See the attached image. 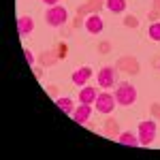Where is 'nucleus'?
<instances>
[{
	"mask_svg": "<svg viewBox=\"0 0 160 160\" xmlns=\"http://www.w3.org/2000/svg\"><path fill=\"white\" fill-rule=\"evenodd\" d=\"M96 98H98V90L94 86H83L79 90V102L92 105V102H96Z\"/></svg>",
	"mask_w": 160,
	"mask_h": 160,
	"instance_id": "nucleus-6",
	"label": "nucleus"
},
{
	"mask_svg": "<svg viewBox=\"0 0 160 160\" xmlns=\"http://www.w3.org/2000/svg\"><path fill=\"white\" fill-rule=\"evenodd\" d=\"M43 2H45L47 7H56V4H58V0H43Z\"/></svg>",
	"mask_w": 160,
	"mask_h": 160,
	"instance_id": "nucleus-16",
	"label": "nucleus"
},
{
	"mask_svg": "<svg viewBox=\"0 0 160 160\" xmlns=\"http://www.w3.org/2000/svg\"><path fill=\"white\" fill-rule=\"evenodd\" d=\"M96 81H98V86L102 90H109L113 83H115V68H111V66H102L96 75Z\"/></svg>",
	"mask_w": 160,
	"mask_h": 160,
	"instance_id": "nucleus-5",
	"label": "nucleus"
},
{
	"mask_svg": "<svg viewBox=\"0 0 160 160\" xmlns=\"http://www.w3.org/2000/svg\"><path fill=\"white\" fill-rule=\"evenodd\" d=\"M32 30H34V22H32L30 15H22V17H17V32H19L22 37H30Z\"/></svg>",
	"mask_w": 160,
	"mask_h": 160,
	"instance_id": "nucleus-8",
	"label": "nucleus"
},
{
	"mask_svg": "<svg viewBox=\"0 0 160 160\" xmlns=\"http://www.w3.org/2000/svg\"><path fill=\"white\" fill-rule=\"evenodd\" d=\"M92 79V68L90 66H81V68H77L73 73V83L75 86H88V81Z\"/></svg>",
	"mask_w": 160,
	"mask_h": 160,
	"instance_id": "nucleus-7",
	"label": "nucleus"
},
{
	"mask_svg": "<svg viewBox=\"0 0 160 160\" xmlns=\"http://www.w3.org/2000/svg\"><path fill=\"white\" fill-rule=\"evenodd\" d=\"M45 19H47V24H49V26L60 28V26L66 24V19H68V11H66L62 4L49 7V9H47V13H45Z\"/></svg>",
	"mask_w": 160,
	"mask_h": 160,
	"instance_id": "nucleus-3",
	"label": "nucleus"
},
{
	"mask_svg": "<svg viewBox=\"0 0 160 160\" xmlns=\"http://www.w3.org/2000/svg\"><path fill=\"white\" fill-rule=\"evenodd\" d=\"M102 28H105V24H102V17L100 15H90V17H86V30L90 34H98V32H102Z\"/></svg>",
	"mask_w": 160,
	"mask_h": 160,
	"instance_id": "nucleus-9",
	"label": "nucleus"
},
{
	"mask_svg": "<svg viewBox=\"0 0 160 160\" xmlns=\"http://www.w3.org/2000/svg\"><path fill=\"white\" fill-rule=\"evenodd\" d=\"M118 141H120L122 145H128V148H137V145H139V139H137L132 132H128V130L118 137Z\"/></svg>",
	"mask_w": 160,
	"mask_h": 160,
	"instance_id": "nucleus-12",
	"label": "nucleus"
},
{
	"mask_svg": "<svg viewBox=\"0 0 160 160\" xmlns=\"http://www.w3.org/2000/svg\"><path fill=\"white\" fill-rule=\"evenodd\" d=\"M115 102L118 105H122V107H130V105H135L137 102V90L135 86H130V83H120L118 90H115Z\"/></svg>",
	"mask_w": 160,
	"mask_h": 160,
	"instance_id": "nucleus-1",
	"label": "nucleus"
},
{
	"mask_svg": "<svg viewBox=\"0 0 160 160\" xmlns=\"http://www.w3.org/2000/svg\"><path fill=\"white\" fill-rule=\"evenodd\" d=\"M105 7H107L111 13H124L126 11V0H107Z\"/></svg>",
	"mask_w": 160,
	"mask_h": 160,
	"instance_id": "nucleus-13",
	"label": "nucleus"
},
{
	"mask_svg": "<svg viewBox=\"0 0 160 160\" xmlns=\"http://www.w3.org/2000/svg\"><path fill=\"white\" fill-rule=\"evenodd\" d=\"M90 115H92V105H83V102H81V105L73 111V118H75L77 124H86L88 120H90Z\"/></svg>",
	"mask_w": 160,
	"mask_h": 160,
	"instance_id": "nucleus-10",
	"label": "nucleus"
},
{
	"mask_svg": "<svg viewBox=\"0 0 160 160\" xmlns=\"http://www.w3.org/2000/svg\"><path fill=\"white\" fill-rule=\"evenodd\" d=\"M156 132H158V126L154 120H145V122L139 124V132H137V139H139V145H152L154 139H156Z\"/></svg>",
	"mask_w": 160,
	"mask_h": 160,
	"instance_id": "nucleus-2",
	"label": "nucleus"
},
{
	"mask_svg": "<svg viewBox=\"0 0 160 160\" xmlns=\"http://www.w3.org/2000/svg\"><path fill=\"white\" fill-rule=\"evenodd\" d=\"M148 34H149V38H152V41L160 43V22H156V24H152V26H149Z\"/></svg>",
	"mask_w": 160,
	"mask_h": 160,
	"instance_id": "nucleus-14",
	"label": "nucleus"
},
{
	"mask_svg": "<svg viewBox=\"0 0 160 160\" xmlns=\"http://www.w3.org/2000/svg\"><path fill=\"white\" fill-rule=\"evenodd\" d=\"M96 111L98 113H102V115H109V113H113V109H115V96L113 94H109V92H98V98H96Z\"/></svg>",
	"mask_w": 160,
	"mask_h": 160,
	"instance_id": "nucleus-4",
	"label": "nucleus"
},
{
	"mask_svg": "<svg viewBox=\"0 0 160 160\" xmlns=\"http://www.w3.org/2000/svg\"><path fill=\"white\" fill-rule=\"evenodd\" d=\"M24 56H26V62L32 66V64H34V56H32V51H30V49H24Z\"/></svg>",
	"mask_w": 160,
	"mask_h": 160,
	"instance_id": "nucleus-15",
	"label": "nucleus"
},
{
	"mask_svg": "<svg viewBox=\"0 0 160 160\" xmlns=\"http://www.w3.org/2000/svg\"><path fill=\"white\" fill-rule=\"evenodd\" d=\"M56 105L60 107L66 115H73V111H75V105H73V100L68 98V96H60V98L56 100Z\"/></svg>",
	"mask_w": 160,
	"mask_h": 160,
	"instance_id": "nucleus-11",
	"label": "nucleus"
}]
</instances>
